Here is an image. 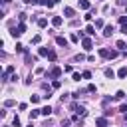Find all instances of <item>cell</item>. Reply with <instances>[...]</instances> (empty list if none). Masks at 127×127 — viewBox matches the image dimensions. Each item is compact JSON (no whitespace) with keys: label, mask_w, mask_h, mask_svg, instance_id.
<instances>
[{"label":"cell","mask_w":127,"mask_h":127,"mask_svg":"<svg viewBox=\"0 0 127 127\" xmlns=\"http://www.w3.org/2000/svg\"><path fill=\"white\" fill-rule=\"evenodd\" d=\"M95 28H103V20H101V18L95 20Z\"/></svg>","instance_id":"obj_23"},{"label":"cell","mask_w":127,"mask_h":127,"mask_svg":"<svg viewBox=\"0 0 127 127\" xmlns=\"http://www.w3.org/2000/svg\"><path fill=\"white\" fill-rule=\"evenodd\" d=\"M103 73H105V77H111V79L115 77V71H113L111 67H105V71H103Z\"/></svg>","instance_id":"obj_9"},{"label":"cell","mask_w":127,"mask_h":127,"mask_svg":"<svg viewBox=\"0 0 127 127\" xmlns=\"http://www.w3.org/2000/svg\"><path fill=\"white\" fill-rule=\"evenodd\" d=\"M117 4H119V6H125V4H127V0H117Z\"/></svg>","instance_id":"obj_35"},{"label":"cell","mask_w":127,"mask_h":127,"mask_svg":"<svg viewBox=\"0 0 127 127\" xmlns=\"http://www.w3.org/2000/svg\"><path fill=\"white\" fill-rule=\"evenodd\" d=\"M62 73H64V69H62V67H58V65H54V67L50 69V73H48V75H50L52 79H58Z\"/></svg>","instance_id":"obj_2"},{"label":"cell","mask_w":127,"mask_h":127,"mask_svg":"<svg viewBox=\"0 0 127 127\" xmlns=\"http://www.w3.org/2000/svg\"><path fill=\"white\" fill-rule=\"evenodd\" d=\"M48 60H50V62H56V52H54V50H50V54H48Z\"/></svg>","instance_id":"obj_21"},{"label":"cell","mask_w":127,"mask_h":127,"mask_svg":"<svg viewBox=\"0 0 127 127\" xmlns=\"http://www.w3.org/2000/svg\"><path fill=\"white\" fill-rule=\"evenodd\" d=\"M60 85H62L60 79H54V81H52V87H54V89H60Z\"/></svg>","instance_id":"obj_22"},{"label":"cell","mask_w":127,"mask_h":127,"mask_svg":"<svg viewBox=\"0 0 127 127\" xmlns=\"http://www.w3.org/2000/svg\"><path fill=\"white\" fill-rule=\"evenodd\" d=\"M10 73H14V65H8V67H6L4 75H2V81H8V75H10Z\"/></svg>","instance_id":"obj_6"},{"label":"cell","mask_w":127,"mask_h":127,"mask_svg":"<svg viewBox=\"0 0 127 127\" xmlns=\"http://www.w3.org/2000/svg\"><path fill=\"white\" fill-rule=\"evenodd\" d=\"M81 46H83V50H91L93 48V42H91V38H81Z\"/></svg>","instance_id":"obj_3"},{"label":"cell","mask_w":127,"mask_h":127,"mask_svg":"<svg viewBox=\"0 0 127 127\" xmlns=\"http://www.w3.org/2000/svg\"><path fill=\"white\" fill-rule=\"evenodd\" d=\"M127 75V67H121L119 71H117V77H125Z\"/></svg>","instance_id":"obj_17"},{"label":"cell","mask_w":127,"mask_h":127,"mask_svg":"<svg viewBox=\"0 0 127 127\" xmlns=\"http://www.w3.org/2000/svg\"><path fill=\"white\" fill-rule=\"evenodd\" d=\"M40 113H42V109H32V111H30V121H32V119H36Z\"/></svg>","instance_id":"obj_10"},{"label":"cell","mask_w":127,"mask_h":127,"mask_svg":"<svg viewBox=\"0 0 127 127\" xmlns=\"http://www.w3.org/2000/svg\"><path fill=\"white\" fill-rule=\"evenodd\" d=\"M69 40H71L73 44H77V42H79V36H77V34H71V38H69Z\"/></svg>","instance_id":"obj_24"},{"label":"cell","mask_w":127,"mask_h":127,"mask_svg":"<svg viewBox=\"0 0 127 127\" xmlns=\"http://www.w3.org/2000/svg\"><path fill=\"white\" fill-rule=\"evenodd\" d=\"M38 26H40V28H46V26H48V20H46V18H40V20H38Z\"/></svg>","instance_id":"obj_16"},{"label":"cell","mask_w":127,"mask_h":127,"mask_svg":"<svg viewBox=\"0 0 127 127\" xmlns=\"http://www.w3.org/2000/svg\"><path fill=\"white\" fill-rule=\"evenodd\" d=\"M40 40H42L40 36H34V38H32V44H40Z\"/></svg>","instance_id":"obj_28"},{"label":"cell","mask_w":127,"mask_h":127,"mask_svg":"<svg viewBox=\"0 0 127 127\" xmlns=\"http://www.w3.org/2000/svg\"><path fill=\"white\" fill-rule=\"evenodd\" d=\"M119 24H121V26L127 24V16H119Z\"/></svg>","instance_id":"obj_27"},{"label":"cell","mask_w":127,"mask_h":127,"mask_svg":"<svg viewBox=\"0 0 127 127\" xmlns=\"http://www.w3.org/2000/svg\"><path fill=\"white\" fill-rule=\"evenodd\" d=\"M52 24H54L56 28H58V26H62V16H54V18H52Z\"/></svg>","instance_id":"obj_8"},{"label":"cell","mask_w":127,"mask_h":127,"mask_svg":"<svg viewBox=\"0 0 127 127\" xmlns=\"http://www.w3.org/2000/svg\"><path fill=\"white\" fill-rule=\"evenodd\" d=\"M10 2H12V0H2V4H10Z\"/></svg>","instance_id":"obj_36"},{"label":"cell","mask_w":127,"mask_h":127,"mask_svg":"<svg viewBox=\"0 0 127 127\" xmlns=\"http://www.w3.org/2000/svg\"><path fill=\"white\" fill-rule=\"evenodd\" d=\"M125 119H127V113H125Z\"/></svg>","instance_id":"obj_38"},{"label":"cell","mask_w":127,"mask_h":127,"mask_svg":"<svg viewBox=\"0 0 127 127\" xmlns=\"http://www.w3.org/2000/svg\"><path fill=\"white\" fill-rule=\"evenodd\" d=\"M125 56H127V52H125Z\"/></svg>","instance_id":"obj_39"},{"label":"cell","mask_w":127,"mask_h":127,"mask_svg":"<svg viewBox=\"0 0 127 127\" xmlns=\"http://www.w3.org/2000/svg\"><path fill=\"white\" fill-rule=\"evenodd\" d=\"M64 14H65L67 18H71V16H73V8H64Z\"/></svg>","instance_id":"obj_15"},{"label":"cell","mask_w":127,"mask_h":127,"mask_svg":"<svg viewBox=\"0 0 127 127\" xmlns=\"http://www.w3.org/2000/svg\"><path fill=\"white\" fill-rule=\"evenodd\" d=\"M42 58H48V54H50V48H40V52H38Z\"/></svg>","instance_id":"obj_12"},{"label":"cell","mask_w":127,"mask_h":127,"mask_svg":"<svg viewBox=\"0 0 127 127\" xmlns=\"http://www.w3.org/2000/svg\"><path fill=\"white\" fill-rule=\"evenodd\" d=\"M24 2H26V4H38L40 0H24Z\"/></svg>","instance_id":"obj_34"},{"label":"cell","mask_w":127,"mask_h":127,"mask_svg":"<svg viewBox=\"0 0 127 127\" xmlns=\"http://www.w3.org/2000/svg\"><path fill=\"white\" fill-rule=\"evenodd\" d=\"M16 52H20V54H26V48H24L22 44H16Z\"/></svg>","instance_id":"obj_20"},{"label":"cell","mask_w":127,"mask_h":127,"mask_svg":"<svg viewBox=\"0 0 127 127\" xmlns=\"http://www.w3.org/2000/svg\"><path fill=\"white\" fill-rule=\"evenodd\" d=\"M81 75H83V79H89V77H91V71H83Z\"/></svg>","instance_id":"obj_29"},{"label":"cell","mask_w":127,"mask_h":127,"mask_svg":"<svg viewBox=\"0 0 127 127\" xmlns=\"http://www.w3.org/2000/svg\"><path fill=\"white\" fill-rule=\"evenodd\" d=\"M95 125H97V127H107V117H105V115H103V117H97V119H95Z\"/></svg>","instance_id":"obj_4"},{"label":"cell","mask_w":127,"mask_h":127,"mask_svg":"<svg viewBox=\"0 0 127 127\" xmlns=\"http://www.w3.org/2000/svg\"><path fill=\"white\" fill-rule=\"evenodd\" d=\"M89 0H79V8H83V10H89Z\"/></svg>","instance_id":"obj_11"},{"label":"cell","mask_w":127,"mask_h":127,"mask_svg":"<svg viewBox=\"0 0 127 127\" xmlns=\"http://www.w3.org/2000/svg\"><path fill=\"white\" fill-rule=\"evenodd\" d=\"M85 34L93 36V34H95V28H93V26H87V28H85Z\"/></svg>","instance_id":"obj_18"},{"label":"cell","mask_w":127,"mask_h":127,"mask_svg":"<svg viewBox=\"0 0 127 127\" xmlns=\"http://www.w3.org/2000/svg\"><path fill=\"white\" fill-rule=\"evenodd\" d=\"M30 101H32V103H38V101H40V95H32Z\"/></svg>","instance_id":"obj_25"},{"label":"cell","mask_w":127,"mask_h":127,"mask_svg":"<svg viewBox=\"0 0 127 127\" xmlns=\"http://www.w3.org/2000/svg\"><path fill=\"white\" fill-rule=\"evenodd\" d=\"M52 111H54V109H52L50 105H46V107H42V115H52Z\"/></svg>","instance_id":"obj_14"},{"label":"cell","mask_w":127,"mask_h":127,"mask_svg":"<svg viewBox=\"0 0 127 127\" xmlns=\"http://www.w3.org/2000/svg\"><path fill=\"white\" fill-rule=\"evenodd\" d=\"M71 77H73V79H75V81H79V79H81V77H83V75H79V73H73V75H71Z\"/></svg>","instance_id":"obj_32"},{"label":"cell","mask_w":127,"mask_h":127,"mask_svg":"<svg viewBox=\"0 0 127 127\" xmlns=\"http://www.w3.org/2000/svg\"><path fill=\"white\" fill-rule=\"evenodd\" d=\"M115 97H117V99H121V97H125V93H123V91H121V89H119V91H117V93H115Z\"/></svg>","instance_id":"obj_30"},{"label":"cell","mask_w":127,"mask_h":127,"mask_svg":"<svg viewBox=\"0 0 127 127\" xmlns=\"http://www.w3.org/2000/svg\"><path fill=\"white\" fill-rule=\"evenodd\" d=\"M99 56H101V58H109V56H111V52H109V50H105V48H101V50H99Z\"/></svg>","instance_id":"obj_13"},{"label":"cell","mask_w":127,"mask_h":127,"mask_svg":"<svg viewBox=\"0 0 127 127\" xmlns=\"http://www.w3.org/2000/svg\"><path fill=\"white\" fill-rule=\"evenodd\" d=\"M71 111H75V115H79V117H85L87 115L85 107L83 105H77V103H71Z\"/></svg>","instance_id":"obj_1"},{"label":"cell","mask_w":127,"mask_h":127,"mask_svg":"<svg viewBox=\"0 0 127 127\" xmlns=\"http://www.w3.org/2000/svg\"><path fill=\"white\" fill-rule=\"evenodd\" d=\"M119 111H121V113H127V103H123V105L119 107Z\"/></svg>","instance_id":"obj_31"},{"label":"cell","mask_w":127,"mask_h":127,"mask_svg":"<svg viewBox=\"0 0 127 127\" xmlns=\"http://www.w3.org/2000/svg\"><path fill=\"white\" fill-rule=\"evenodd\" d=\"M28 127H34V125H32V121H30V125H28Z\"/></svg>","instance_id":"obj_37"},{"label":"cell","mask_w":127,"mask_h":127,"mask_svg":"<svg viewBox=\"0 0 127 127\" xmlns=\"http://www.w3.org/2000/svg\"><path fill=\"white\" fill-rule=\"evenodd\" d=\"M115 46H117V48H119V50H125V48H127V44H125V42H123V40H119V42H117V44H115Z\"/></svg>","instance_id":"obj_19"},{"label":"cell","mask_w":127,"mask_h":127,"mask_svg":"<svg viewBox=\"0 0 127 127\" xmlns=\"http://www.w3.org/2000/svg\"><path fill=\"white\" fill-rule=\"evenodd\" d=\"M4 105H6V107H12V105H14V99H6Z\"/></svg>","instance_id":"obj_26"},{"label":"cell","mask_w":127,"mask_h":127,"mask_svg":"<svg viewBox=\"0 0 127 127\" xmlns=\"http://www.w3.org/2000/svg\"><path fill=\"white\" fill-rule=\"evenodd\" d=\"M56 44L62 46V48H67V40H65L64 36H58V38H56Z\"/></svg>","instance_id":"obj_5"},{"label":"cell","mask_w":127,"mask_h":127,"mask_svg":"<svg viewBox=\"0 0 127 127\" xmlns=\"http://www.w3.org/2000/svg\"><path fill=\"white\" fill-rule=\"evenodd\" d=\"M121 32H123V34L127 36V24H123V26H121Z\"/></svg>","instance_id":"obj_33"},{"label":"cell","mask_w":127,"mask_h":127,"mask_svg":"<svg viewBox=\"0 0 127 127\" xmlns=\"http://www.w3.org/2000/svg\"><path fill=\"white\" fill-rule=\"evenodd\" d=\"M113 32H115V30H113V26H105V28H103V36H105V38H109Z\"/></svg>","instance_id":"obj_7"}]
</instances>
